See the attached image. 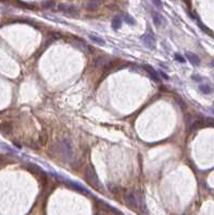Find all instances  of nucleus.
Returning a JSON list of instances; mask_svg holds the SVG:
<instances>
[{"instance_id":"obj_14","label":"nucleus","mask_w":214,"mask_h":215,"mask_svg":"<svg viewBox=\"0 0 214 215\" xmlns=\"http://www.w3.org/2000/svg\"><path fill=\"white\" fill-rule=\"evenodd\" d=\"M152 17H153V22H154L155 26L159 27L161 25V16L159 15L157 12H152Z\"/></svg>"},{"instance_id":"obj_6","label":"nucleus","mask_w":214,"mask_h":215,"mask_svg":"<svg viewBox=\"0 0 214 215\" xmlns=\"http://www.w3.org/2000/svg\"><path fill=\"white\" fill-rule=\"evenodd\" d=\"M145 69V71L149 73V78H152V80L156 81V82H158V81H160V75H159V73L156 71V70H154V68H152L151 66H144L143 67Z\"/></svg>"},{"instance_id":"obj_23","label":"nucleus","mask_w":214,"mask_h":215,"mask_svg":"<svg viewBox=\"0 0 214 215\" xmlns=\"http://www.w3.org/2000/svg\"><path fill=\"white\" fill-rule=\"evenodd\" d=\"M192 78H193L194 81H196V82H199V81L202 80V78H201V76H199V75H193Z\"/></svg>"},{"instance_id":"obj_17","label":"nucleus","mask_w":214,"mask_h":215,"mask_svg":"<svg viewBox=\"0 0 214 215\" xmlns=\"http://www.w3.org/2000/svg\"><path fill=\"white\" fill-rule=\"evenodd\" d=\"M124 20H125L127 24L129 25H135L136 23H135V20L131 17L130 15H128V14H124Z\"/></svg>"},{"instance_id":"obj_22","label":"nucleus","mask_w":214,"mask_h":215,"mask_svg":"<svg viewBox=\"0 0 214 215\" xmlns=\"http://www.w3.org/2000/svg\"><path fill=\"white\" fill-rule=\"evenodd\" d=\"M158 73H159V75H160V78H165V80H169V76H168L167 74L165 73V72H163V71H159Z\"/></svg>"},{"instance_id":"obj_3","label":"nucleus","mask_w":214,"mask_h":215,"mask_svg":"<svg viewBox=\"0 0 214 215\" xmlns=\"http://www.w3.org/2000/svg\"><path fill=\"white\" fill-rule=\"evenodd\" d=\"M85 179L90 184L91 187H94L95 189H97V191H101V189H102V188H101L100 182H99L98 175H97L94 167L91 166V165L86 168V171H85Z\"/></svg>"},{"instance_id":"obj_19","label":"nucleus","mask_w":214,"mask_h":215,"mask_svg":"<svg viewBox=\"0 0 214 215\" xmlns=\"http://www.w3.org/2000/svg\"><path fill=\"white\" fill-rule=\"evenodd\" d=\"M152 2L154 3V5H155V7L159 8V9H160V8L163 7V3H161V1H160V0H152Z\"/></svg>"},{"instance_id":"obj_25","label":"nucleus","mask_w":214,"mask_h":215,"mask_svg":"<svg viewBox=\"0 0 214 215\" xmlns=\"http://www.w3.org/2000/svg\"><path fill=\"white\" fill-rule=\"evenodd\" d=\"M0 164H1V159H0Z\"/></svg>"},{"instance_id":"obj_12","label":"nucleus","mask_w":214,"mask_h":215,"mask_svg":"<svg viewBox=\"0 0 214 215\" xmlns=\"http://www.w3.org/2000/svg\"><path fill=\"white\" fill-rule=\"evenodd\" d=\"M89 38L93 42H95L96 44H99V45H105V41L103 40L102 38H100L99 36H96L94 34H90L89 35Z\"/></svg>"},{"instance_id":"obj_7","label":"nucleus","mask_w":214,"mask_h":215,"mask_svg":"<svg viewBox=\"0 0 214 215\" xmlns=\"http://www.w3.org/2000/svg\"><path fill=\"white\" fill-rule=\"evenodd\" d=\"M141 39H142L143 42L145 43V45H146L147 47H149V49H154L155 45H156V40H155L154 37L151 36V35H144L143 37H141Z\"/></svg>"},{"instance_id":"obj_11","label":"nucleus","mask_w":214,"mask_h":215,"mask_svg":"<svg viewBox=\"0 0 214 215\" xmlns=\"http://www.w3.org/2000/svg\"><path fill=\"white\" fill-rule=\"evenodd\" d=\"M108 59H105V57H98V58L95 59V66H96L97 68H102L105 67V66H107L108 64Z\"/></svg>"},{"instance_id":"obj_16","label":"nucleus","mask_w":214,"mask_h":215,"mask_svg":"<svg viewBox=\"0 0 214 215\" xmlns=\"http://www.w3.org/2000/svg\"><path fill=\"white\" fill-rule=\"evenodd\" d=\"M101 204H102V206H105V209H107V210L111 211V212H113V213H116V214H122V212H120V211L116 210V209H114V208H113V206H109V204L105 203V202H101Z\"/></svg>"},{"instance_id":"obj_8","label":"nucleus","mask_w":214,"mask_h":215,"mask_svg":"<svg viewBox=\"0 0 214 215\" xmlns=\"http://www.w3.org/2000/svg\"><path fill=\"white\" fill-rule=\"evenodd\" d=\"M186 58L190 60V63L194 66H199L200 65V58L197 56L195 53H192V52H186Z\"/></svg>"},{"instance_id":"obj_18","label":"nucleus","mask_w":214,"mask_h":215,"mask_svg":"<svg viewBox=\"0 0 214 215\" xmlns=\"http://www.w3.org/2000/svg\"><path fill=\"white\" fill-rule=\"evenodd\" d=\"M174 58H175L178 61H180V63H182V64L185 63V58H184L183 56H181L180 54H175V55H174Z\"/></svg>"},{"instance_id":"obj_4","label":"nucleus","mask_w":214,"mask_h":215,"mask_svg":"<svg viewBox=\"0 0 214 215\" xmlns=\"http://www.w3.org/2000/svg\"><path fill=\"white\" fill-rule=\"evenodd\" d=\"M58 10L60 12H63L65 14H68V15L71 16H78L79 15V10L76 7L72 5H67V3H59L58 5Z\"/></svg>"},{"instance_id":"obj_15","label":"nucleus","mask_w":214,"mask_h":215,"mask_svg":"<svg viewBox=\"0 0 214 215\" xmlns=\"http://www.w3.org/2000/svg\"><path fill=\"white\" fill-rule=\"evenodd\" d=\"M199 89H200L201 93H203V94H205V95H209L213 92V89H212L209 85H200L199 86Z\"/></svg>"},{"instance_id":"obj_24","label":"nucleus","mask_w":214,"mask_h":215,"mask_svg":"<svg viewBox=\"0 0 214 215\" xmlns=\"http://www.w3.org/2000/svg\"><path fill=\"white\" fill-rule=\"evenodd\" d=\"M211 65H212V66H213V67H214V59H213V60L211 61Z\"/></svg>"},{"instance_id":"obj_10","label":"nucleus","mask_w":214,"mask_h":215,"mask_svg":"<svg viewBox=\"0 0 214 215\" xmlns=\"http://www.w3.org/2000/svg\"><path fill=\"white\" fill-rule=\"evenodd\" d=\"M12 131V125L10 123H3L0 125V132L8 134Z\"/></svg>"},{"instance_id":"obj_9","label":"nucleus","mask_w":214,"mask_h":215,"mask_svg":"<svg viewBox=\"0 0 214 215\" xmlns=\"http://www.w3.org/2000/svg\"><path fill=\"white\" fill-rule=\"evenodd\" d=\"M68 184H69V185L71 186L72 188H73L74 191H79V193H81V194H85V195H88V191H87L86 188L83 187V186L79 185V184H76V183H73V182H68Z\"/></svg>"},{"instance_id":"obj_13","label":"nucleus","mask_w":214,"mask_h":215,"mask_svg":"<svg viewBox=\"0 0 214 215\" xmlns=\"http://www.w3.org/2000/svg\"><path fill=\"white\" fill-rule=\"evenodd\" d=\"M112 27H113L114 30H117L120 29V27H122V18L120 16H115L112 20Z\"/></svg>"},{"instance_id":"obj_5","label":"nucleus","mask_w":214,"mask_h":215,"mask_svg":"<svg viewBox=\"0 0 214 215\" xmlns=\"http://www.w3.org/2000/svg\"><path fill=\"white\" fill-rule=\"evenodd\" d=\"M105 0H87L86 5H85V9L87 11H96L99 8V5H101L103 3Z\"/></svg>"},{"instance_id":"obj_2","label":"nucleus","mask_w":214,"mask_h":215,"mask_svg":"<svg viewBox=\"0 0 214 215\" xmlns=\"http://www.w3.org/2000/svg\"><path fill=\"white\" fill-rule=\"evenodd\" d=\"M58 151L63 155L65 160H70L73 156V145L69 139H63V141L58 143Z\"/></svg>"},{"instance_id":"obj_20","label":"nucleus","mask_w":214,"mask_h":215,"mask_svg":"<svg viewBox=\"0 0 214 215\" xmlns=\"http://www.w3.org/2000/svg\"><path fill=\"white\" fill-rule=\"evenodd\" d=\"M198 24H199V26H200V28L203 30V31H205V32H208V34H211V35H212V31H210V30L208 29L207 27L205 26V25H202V24H201V23H198Z\"/></svg>"},{"instance_id":"obj_1","label":"nucleus","mask_w":214,"mask_h":215,"mask_svg":"<svg viewBox=\"0 0 214 215\" xmlns=\"http://www.w3.org/2000/svg\"><path fill=\"white\" fill-rule=\"evenodd\" d=\"M143 202L142 194L140 191H131L128 193L125 197V203L132 210H138Z\"/></svg>"},{"instance_id":"obj_21","label":"nucleus","mask_w":214,"mask_h":215,"mask_svg":"<svg viewBox=\"0 0 214 215\" xmlns=\"http://www.w3.org/2000/svg\"><path fill=\"white\" fill-rule=\"evenodd\" d=\"M53 5H54L53 1H46V2L43 3V7L46 8V9H47V8H52V7H53Z\"/></svg>"}]
</instances>
